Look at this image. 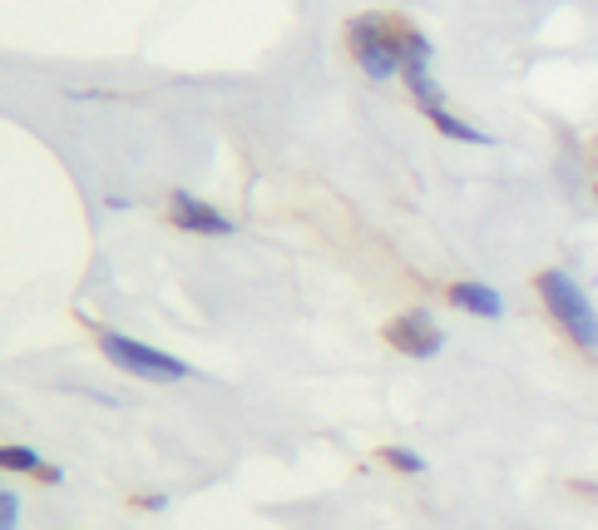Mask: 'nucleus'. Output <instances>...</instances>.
Wrapping results in <instances>:
<instances>
[{
  "instance_id": "nucleus-10",
  "label": "nucleus",
  "mask_w": 598,
  "mask_h": 530,
  "mask_svg": "<svg viewBox=\"0 0 598 530\" xmlns=\"http://www.w3.org/2000/svg\"><path fill=\"white\" fill-rule=\"evenodd\" d=\"M0 466H5V471H40V456L30 451V446H5V451H0Z\"/></svg>"
},
{
  "instance_id": "nucleus-3",
  "label": "nucleus",
  "mask_w": 598,
  "mask_h": 530,
  "mask_svg": "<svg viewBox=\"0 0 598 530\" xmlns=\"http://www.w3.org/2000/svg\"><path fill=\"white\" fill-rule=\"evenodd\" d=\"M99 352H105L119 372H129V377H139V382H188L193 377V368L183 358L159 352V347L139 342V337H124V333H105L99 337Z\"/></svg>"
},
{
  "instance_id": "nucleus-4",
  "label": "nucleus",
  "mask_w": 598,
  "mask_h": 530,
  "mask_svg": "<svg viewBox=\"0 0 598 530\" xmlns=\"http://www.w3.org/2000/svg\"><path fill=\"white\" fill-rule=\"evenodd\" d=\"M395 50H401V80H406V89L416 95V105H420V109L446 105L440 85L430 80V60H436V45H430L411 21H395Z\"/></svg>"
},
{
  "instance_id": "nucleus-12",
  "label": "nucleus",
  "mask_w": 598,
  "mask_h": 530,
  "mask_svg": "<svg viewBox=\"0 0 598 530\" xmlns=\"http://www.w3.org/2000/svg\"><path fill=\"white\" fill-rule=\"evenodd\" d=\"M35 477H40L45 486H60V481H64V471H60V466H40V471H35Z\"/></svg>"
},
{
  "instance_id": "nucleus-8",
  "label": "nucleus",
  "mask_w": 598,
  "mask_h": 530,
  "mask_svg": "<svg viewBox=\"0 0 598 530\" xmlns=\"http://www.w3.org/2000/svg\"><path fill=\"white\" fill-rule=\"evenodd\" d=\"M426 120L436 124V130L446 134V140H455V144H480V149H485V144H495L490 134H485V130H475V124H465V120H460V115H450L446 105L426 109Z\"/></svg>"
},
{
  "instance_id": "nucleus-2",
  "label": "nucleus",
  "mask_w": 598,
  "mask_h": 530,
  "mask_svg": "<svg viewBox=\"0 0 598 530\" xmlns=\"http://www.w3.org/2000/svg\"><path fill=\"white\" fill-rule=\"evenodd\" d=\"M346 50H352V60L376 80V85L401 75L395 21H386V15H352V21H346Z\"/></svg>"
},
{
  "instance_id": "nucleus-6",
  "label": "nucleus",
  "mask_w": 598,
  "mask_h": 530,
  "mask_svg": "<svg viewBox=\"0 0 598 530\" xmlns=\"http://www.w3.org/2000/svg\"><path fill=\"white\" fill-rule=\"evenodd\" d=\"M169 218H173V228H183V233H204V239H233V218L218 214L213 204H204V198L188 194V189H173V194H169Z\"/></svg>"
},
{
  "instance_id": "nucleus-5",
  "label": "nucleus",
  "mask_w": 598,
  "mask_h": 530,
  "mask_svg": "<svg viewBox=\"0 0 598 530\" xmlns=\"http://www.w3.org/2000/svg\"><path fill=\"white\" fill-rule=\"evenodd\" d=\"M386 342H391L401 358L426 362V358H436L440 347H446V333L436 327V317H430L426 308H411V313H401V317L386 323Z\"/></svg>"
},
{
  "instance_id": "nucleus-11",
  "label": "nucleus",
  "mask_w": 598,
  "mask_h": 530,
  "mask_svg": "<svg viewBox=\"0 0 598 530\" xmlns=\"http://www.w3.org/2000/svg\"><path fill=\"white\" fill-rule=\"evenodd\" d=\"M15 526H21V496L5 491V496H0V530H15Z\"/></svg>"
},
{
  "instance_id": "nucleus-1",
  "label": "nucleus",
  "mask_w": 598,
  "mask_h": 530,
  "mask_svg": "<svg viewBox=\"0 0 598 530\" xmlns=\"http://www.w3.org/2000/svg\"><path fill=\"white\" fill-rule=\"evenodd\" d=\"M535 288H539V298H545L549 317L569 333V342H574L578 352H598V313H594V303H588V292L578 288L564 268H545L535 278Z\"/></svg>"
},
{
  "instance_id": "nucleus-9",
  "label": "nucleus",
  "mask_w": 598,
  "mask_h": 530,
  "mask_svg": "<svg viewBox=\"0 0 598 530\" xmlns=\"http://www.w3.org/2000/svg\"><path fill=\"white\" fill-rule=\"evenodd\" d=\"M386 466L391 471H406V477H426V456L420 451H411V446H386Z\"/></svg>"
},
{
  "instance_id": "nucleus-7",
  "label": "nucleus",
  "mask_w": 598,
  "mask_h": 530,
  "mask_svg": "<svg viewBox=\"0 0 598 530\" xmlns=\"http://www.w3.org/2000/svg\"><path fill=\"white\" fill-rule=\"evenodd\" d=\"M446 298H450V308H460V313H471V317H485V323L504 317V298L480 278H455L446 288Z\"/></svg>"
}]
</instances>
